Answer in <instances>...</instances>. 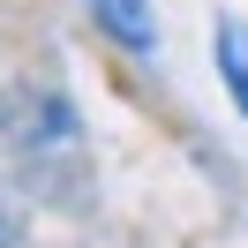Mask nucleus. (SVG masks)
<instances>
[{
    "instance_id": "2",
    "label": "nucleus",
    "mask_w": 248,
    "mask_h": 248,
    "mask_svg": "<svg viewBox=\"0 0 248 248\" xmlns=\"http://www.w3.org/2000/svg\"><path fill=\"white\" fill-rule=\"evenodd\" d=\"M211 61H218V83H226V98L241 106V121H248V23L218 16V31H211Z\"/></svg>"
},
{
    "instance_id": "1",
    "label": "nucleus",
    "mask_w": 248,
    "mask_h": 248,
    "mask_svg": "<svg viewBox=\"0 0 248 248\" xmlns=\"http://www.w3.org/2000/svg\"><path fill=\"white\" fill-rule=\"evenodd\" d=\"M91 16H98V31H106L113 46H128V53H151V46H158L151 0H91Z\"/></svg>"
}]
</instances>
